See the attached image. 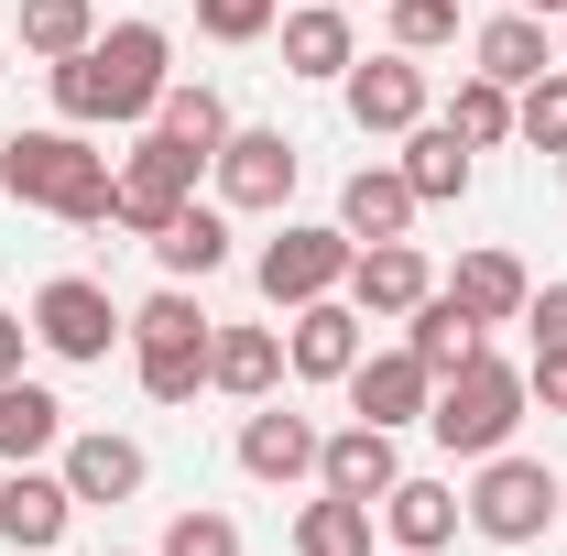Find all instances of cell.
<instances>
[{"label": "cell", "instance_id": "cell-28", "mask_svg": "<svg viewBox=\"0 0 567 556\" xmlns=\"http://www.w3.org/2000/svg\"><path fill=\"white\" fill-rule=\"evenodd\" d=\"M218 339V317L197 306V284H153L132 306V349H208Z\"/></svg>", "mask_w": 567, "mask_h": 556}, {"label": "cell", "instance_id": "cell-7", "mask_svg": "<svg viewBox=\"0 0 567 556\" xmlns=\"http://www.w3.org/2000/svg\"><path fill=\"white\" fill-rule=\"evenodd\" d=\"M197 175H208V153H186L175 132H153L142 121V142L121 153V175H110V229H132V240H153L164 218L197 197Z\"/></svg>", "mask_w": 567, "mask_h": 556}, {"label": "cell", "instance_id": "cell-6", "mask_svg": "<svg viewBox=\"0 0 567 556\" xmlns=\"http://www.w3.org/2000/svg\"><path fill=\"white\" fill-rule=\"evenodd\" d=\"M33 349L66 360V371H99L110 349H132V306H121L110 284H87V274H55L33 295Z\"/></svg>", "mask_w": 567, "mask_h": 556}, {"label": "cell", "instance_id": "cell-18", "mask_svg": "<svg viewBox=\"0 0 567 556\" xmlns=\"http://www.w3.org/2000/svg\"><path fill=\"white\" fill-rule=\"evenodd\" d=\"M274 33H284V76H317V87H339V76L360 66V33H350V11H339V0H306V11H284Z\"/></svg>", "mask_w": 567, "mask_h": 556}, {"label": "cell", "instance_id": "cell-40", "mask_svg": "<svg viewBox=\"0 0 567 556\" xmlns=\"http://www.w3.org/2000/svg\"><path fill=\"white\" fill-rule=\"evenodd\" d=\"M513 11H546V22H567V0H513Z\"/></svg>", "mask_w": 567, "mask_h": 556}, {"label": "cell", "instance_id": "cell-10", "mask_svg": "<svg viewBox=\"0 0 567 556\" xmlns=\"http://www.w3.org/2000/svg\"><path fill=\"white\" fill-rule=\"evenodd\" d=\"M360 349H371V317H360L350 295H317V306L284 317V371L295 382H350Z\"/></svg>", "mask_w": 567, "mask_h": 556}, {"label": "cell", "instance_id": "cell-34", "mask_svg": "<svg viewBox=\"0 0 567 556\" xmlns=\"http://www.w3.org/2000/svg\"><path fill=\"white\" fill-rule=\"evenodd\" d=\"M382 33L404 55H436V44H458V0H382Z\"/></svg>", "mask_w": 567, "mask_h": 556}, {"label": "cell", "instance_id": "cell-12", "mask_svg": "<svg viewBox=\"0 0 567 556\" xmlns=\"http://www.w3.org/2000/svg\"><path fill=\"white\" fill-rule=\"evenodd\" d=\"M317 447H328V425H317V415H295L284 393L240 415V470H251L262 491H295V481H317Z\"/></svg>", "mask_w": 567, "mask_h": 556}, {"label": "cell", "instance_id": "cell-39", "mask_svg": "<svg viewBox=\"0 0 567 556\" xmlns=\"http://www.w3.org/2000/svg\"><path fill=\"white\" fill-rule=\"evenodd\" d=\"M22 349H33V317H11V306H0V382L22 371Z\"/></svg>", "mask_w": 567, "mask_h": 556}, {"label": "cell", "instance_id": "cell-29", "mask_svg": "<svg viewBox=\"0 0 567 556\" xmlns=\"http://www.w3.org/2000/svg\"><path fill=\"white\" fill-rule=\"evenodd\" d=\"M153 132H175L186 153H218V142H229V99H218L208 76H175V87L153 99Z\"/></svg>", "mask_w": 567, "mask_h": 556}, {"label": "cell", "instance_id": "cell-38", "mask_svg": "<svg viewBox=\"0 0 567 556\" xmlns=\"http://www.w3.org/2000/svg\"><path fill=\"white\" fill-rule=\"evenodd\" d=\"M524 393H535L546 415H567V349H535V360H524Z\"/></svg>", "mask_w": 567, "mask_h": 556}, {"label": "cell", "instance_id": "cell-21", "mask_svg": "<svg viewBox=\"0 0 567 556\" xmlns=\"http://www.w3.org/2000/svg\"><path fill=\"white\" fill-rule=\"evenodd\" d=\"M208 393H229V404H274V393H284V328H218V339H208Z\"/></svg>", "mask_w": 567, "mask_h": 556}, {"label": "cell", "instance_id": "cell-9", "mask_svg": "<svg viewBox=\"0 0 567 556\" xmlns=\"http://www.w3.org/2000/svg\"><path fill=\"white\" fill-rule=\"evenodd\" d=\"M339 99H350V132L360 142H404L425 121V55H360L350 76H339Z\"/></svg>", "mask_w": 567, "mask_h": 556}, {"label": "cell", "instance_id": "cell-25", "mask_svg": "<svg viewBox=\"0 0 567 556\" xmlns=\"http://www.w3.org/2000/svg\"><path fill=\"white\" fill-rule=\"evenodd\" d=\"M470 142L447 132V121H415L404 132V186H415V208H447V197H470Z\"/></svg>", "mask_w": 567, "mask_h": 556}, {"label": "cell", "instance_id": "cell-20", "mask_svg": "<svg viewBox=\"0 0 567 556\" xmlns=\"http://www.w3.org/2000/svg\"><path fill=\"white\" fill-rule=\"evenodd\" d=\"M142 251L164 262V284H208L218 262H229V208H218V197H186V208L164 218Z\"/></svg>", "mask_w": 567, "mask_h": 556}, {"label": "cell", "instance_id": "cell-31", "mask_svg": "<svg viewBox=\"0 0 567 556\" xmlns=\"http://www.w3.org/2000/svg\"><path fill=\"white\" fill-rule=\"evenodd\" d=\"M76 44H99V0H22V55L66 66Z\"/></svg>", "mask_w": 567, "mask_h": 556}, {"label": "cell", "instance_id": "cell-17", "mask_svg": "<svg viewBox=\"0 0 567 556\" xmlns=\"http://www.w3.org/2000/svg\"><path fill=\"white\" fill-rule=\"evenodd\" d=\"M404 481V447H393V425H328V447H317V491H350V502H382V491Z\"/></svg>", "mask_w": 567, "mask_h": 556}, {"label": "cell", "instance_id": "cell-33", "mask_svg": "<svg viewBox=\"0 0 567 556\" xmlns=\"http://www.w3.org/2000/svg\"><path fill=\"white\" fill-rule=\"evenodd\" d=\"M142 404H197L208 393V349H132Z\"/></svg>", "mask_w": 567, "mask_h": 556}, {"label": "cell", "instance_id": "cell-2", "mask_svg": "<svg viewBox=\"0 0 567 556\" xmlns=\"http://www.w3.org/2000/svg\"><path fill=\"white\" fill-rule=\"evenodd\" d=\"M110 175H121V164L76 132V121L0 142V197H22V208L66 218V229H110Z\"/></svg>", "mask_w": 567, "mask_h": 556}, {"label": "cell", "instance_id": "cell-37", "mask_svg": "<svg viewBox=\"0 0 567 556\" xmlns=\"http://www.w3.org/2000/svg\"><path fill=\"white\" fill-rule=\"evenodd\" d=\"M524 328H535V349H567V284H535L524 295Z\"/></svg>", "mask_w": 567, "mask_h": 556}, {"label": "cell", "instance_id": "cell-1", "mask_svg": "<svg viewBox=\"0 0 567 556\" xmlns=\"http://www.w3.org/2000/svg\"><path fill=\"white\" fill-rule=\"evenodd\" d=\"M55 76V121L76 132H142L153 99L175 87V33L164 22H99V44H76Z\"/></svg>", "mask_w": 567, "mask_h": 556}, {"label": "cell", "instance_id": "cell-16", "mask_svg": "<svg viewBox=\"0 0 567 556\" xmlns=\"http://www.w3.org/2000/svg\"><path fill=\"white\" fill-rule=\"evenodd\" d=\"M458 524H470L458 481H415V470H404V481L382 491V535H393V556H447Z\"/></svg>", "mask_w": 567, "mask_h": 556}, {"label": "cell", "instance_id": "cell-5", "mask_svg": "<svg viewBox=\"0 0 567 556\" xmlns=\"http://www.w3.org/2000/svg\"><path fill=\"white\" fill-rule=\"evenodd\" d=\"M350 251H360V240L339 229V218H284L274 240L251 251V284H262L274 317H295V306H317V295L350 284Z\"/></svg>", "mask_w": 567, "mask_h": 556}, {"label": "cell", "instance_id": "cell-27", "mask_svg": "<svg viewBox=\"0 0 567 556\" xmlns=\"http://www.w3.org/2000/svg\"><path fill=\"white\" fill-rule=\"evenodd\" d=\"M371 535H382V502H350V491H317L295 513V556H371Z\"/></svg>", "mask_w": 567, "mask_h": 556}, {"label": "cell", "instance_id": "cell-22", "mask_svg": "<svg viewBox=\"0 0 567 556\" xmlns=\"http://www.w3.org/2000/svg\"><path fill=\"white\" fill-rule=\"evenodd\" d=\"M447 295L481 317V328H524V295H535V274L502 251V240H481V251H458V274H447Z\"/></svg>", "mask_w": 567, "mask_h": 556}, {"label": "cell", "instance_id": "cell-15", "mask_svg": "<svg viewBox=\"0 0 567 556\" xmlns=\"http://www.w3.org/2000/svg\"><path fill=\"white\" fill-rule=\"evenodd\" d=\"M339 295H350L360 317H415L425 295H436V262H425L415 240H360V251H350V284H339Z\"/></svg>", "mask_w": 567, "mask_h": 556}, {"label": "cell", "instance_id": "cell-26", "mask_svg": "<svg viewBox=\"0 0 567 556\" xmlns=\"http://www.w3.org/2000/svg\"><path fill=\"white\" fill-rule=\"evenodd\" d=\"M404 349H415L425 371H436V382H447V371H458V360H470V349H492V328H481V317H470V306H458V295H447V284H436V295H425L415 317H404Z\"/></svg>", "mask_w": 567, "mask_h": 556}, {"label": "cell", "instance_id": "cell-45", "mask_svg": "<svg viewBox=\"0 0 567 556\" xmlns=\"http://www.w3.org/2000/svg\"><path fill=\"white\" fill-rule=\"evenodd\" d=\"M557 524H567V513H557Z\"/></svg>", "mask_w": 567, "mask_h": 556}, {"label": "cell", "instance_id": "cell-30", "mask_svg": "<svg viewBox=\"0 0 567 556\" xmlns=\"http://www.w3.org/2000/svg\"><path fill=\"white\" fill-rule=\"evenodd\" d=\"M447 132L470 142V153H502V142H513V87H502V76H458V99H447Z\"/></svg>", "mask_w": 567, "mask_h": 556}, {"label": "cell", "instance_id": "cell-41", "mask_svg": "<svg viewBox=\"0 0 567 556\" xmlns=\"http://www.w3.org/2000/svg\"><path fill=\"white\" fill-rule=\"evenodd\" d=\"M557 66H567V22H557Z\"/></svg>", "mask_w": 567, "mask_h": 556}, {"label": "cell", "instance_id": "cell-43", "mask_svg": "<svg viewBox=\"0 0 567 556\" xmlns=\"http://www.w3.org/2000/svg\"><path fill=\"white\" fill-rule=\"evenodd\" d=\"M110 556H132V546H110Z\"/></svg>", "mask_w": 567, "mask_h": 556}, {"label": "cell", "instance_id": "cell-36", "mask_svg": "<svg viewBox=\"0 0 567 556\" xmlns=\"http://www.w3.org/2000/svg\"><path fill=\"white\" fill-rule=\"evenodd\" d=\"M274 22H284V0H197V33L208 44H262Z\"/></svg>", "mask_w": 567, "mask_h": 556}, {"label": "cell", "instance_id": "cell-19", "mask_svg": "<svg viewBox=\"0 0 567 556\" xmlns=\"http://www.w3.org/2000/svg\"><path fill=\"white\" fill-rule=\"evenodd\" d=\"M470 66L502 76V87H535V76L557 66V22H546V11H492V22L470 33Z\"/></svg>", "mask_w": 567, "mask_h": 556}, {"label": "cell", "instance_id": "cell-42", "mask_svg": "<svg viewBox=\"0 0 567 556\" xmlns=\"http://www.w3.org/2000/svg\"><path fill=\"white\" fill-rule=\"evenodd\" d=\"M339 11H371V0H339Z\"/></svg>", "mask_w": 567, "mask_h": 556}, {"label": "cell", "instance_id": "cell-32", "mask_svg": "<svg viewBox=\"0 0 567 556\" xmlns=\"http://www.w3.org/2000/svg\"><path fill=\"white\" fill-rule=\"evenodd\" d=\"M513 142H535L546 164L567 153V66H546L535 87H513Z\"/></svg>", "mask_w": 567, "mask_h": 556}, {"label": "cell", "instance_id": "cell-4", "mask_svg": "<svg viewBox=\"0 0 567 556\" xmlns=\"http://www.w3.org/2000/svg\"><path fill=\"white\" fill-rule=\"evenodd\" d=\"M458 502H470V535L481 546H535L567 513V481L546 459H524V447H492V459H470V491Z\"/></svg>", "mask_w": 567, "mask_h": 556}, {"label": "cell", "instance_id": "cell-14", "mask_svg": "<svg viewBox=\"0 0 567 556\" xmlns=\"http://www.w3.org/2000/svg\"><path fill=\"white\" fill-rule=\"evenodd\" d=\"M55 470H66L76 513H87V502H132V491L153 481V459H142V436H121V425H66V447H55Z\"/></svg>", "mask_w": 567, "mask_h": 556}, {"label": "cell", "instance_id": "cell-13", "mask_svg": "<svg viewBox=\"0 0 567 556\" xmlns=\"http://www.w3.org/2000/svg\"><path fill=\"white\" fill-rule=\"evenodd\" d=\"M66 524H76V491H66V470H44V459L0 470V546H11V556L66 546Z\"/></svg>", "mask_w": 567, "mask_h": 556}, {"label": "cell", "instance_id": "cell-35", "mask_svg": "<svg viewBox=\"0 0 567 556\" xmlns=\"http://www.w3.org/2000/svg\"><path fill=\"white\" fill-rule=\"evenodd\" d=\"M153 556H240V524L218 513V502H186L175 524H164V546Z\"/></svg>", "mask_w": 567, "mask_h": 556}, {"label": "cell", "instance_id": "cell-23", "mask_svg": "<svg viewBox=\"0 0 567 556\" xmlns=\"http://www.w3.org/2000/svg\"><path fill=\"white\" fill-rule=\"evenodd\" d=\"M55 447H66V404H55V382L11 371V382H0V470H22V459H55Z\"/></svg>", "mask_w": 567, "mask_h": 556}, {"label": "cell", "instance_id": "cell-44", "mask_svg": "<svg viewBox=\"0 0 567 556\" xmlns=\"http://www.w3.org/2000/svg\"><path fill=\"white\" fill-rule=\"evenodd\" d=\"M44 556H55V546H44Z\"/></svg>", "mask_w": 567, "mask_h": 556}, {"label": "cell", "instance_id": "cell-3", "mask_svg": "<svg viewBox=\"0 0 567 556\" xmlns=\"http://www.w3.org/2000/svg\"><path fill=\"white\" fill-rule=\"evenodd\" d=\"M535 415V393H524V360H502V349H470L447 382H436V404H425V436L447 447V459H492L513 447V425Z\"/></svg>", "mask_w": 567, "mask_h": 556}, {"label": "cell", "instance_id": "cell-8", "mask_svg": "<svg viewBox=\"0 0 567 556\" xmlns=\"http://www.w3.org/2000/svg\"><path fill=\"white\" fill-rule=\"evenodd\" d=\"M208 175H218V208L229 218H284L306 153H295V132H240V121H229V142L208 153Z\"/></svg>", "mask_w": 567, "mask_h": 556}, {"label": "cell", "instance_id": "cell-24", "mask_svg": "<svg viewBox=\"0 0 567 556\" xmlns=\"http://www.w3.org/2000/svg\"><path fill=\"white\" fill-rule=\"evenodd\" d=\"M339 229H350V240H415V186H404V164H360L350 186H339Z\"/></svg>", "mask_w": 567, "mask_h": 556}, {"label": "cell", "instance_id": "cell-11", "mask_svg": "<svg viewBox=\"0 0 567 556\" xmlns=\"http://www.w3.org/2000/svg\"><path fill=\"white\" fill-rule=\"evenodd\" d=\"M339 393H350L360 425H393V436H404V425H425V404H436V371L393 339V349H360V371L339 382Z\"/></svg>", "mask_w": 567, "mask_h": 556}]
</instances>
